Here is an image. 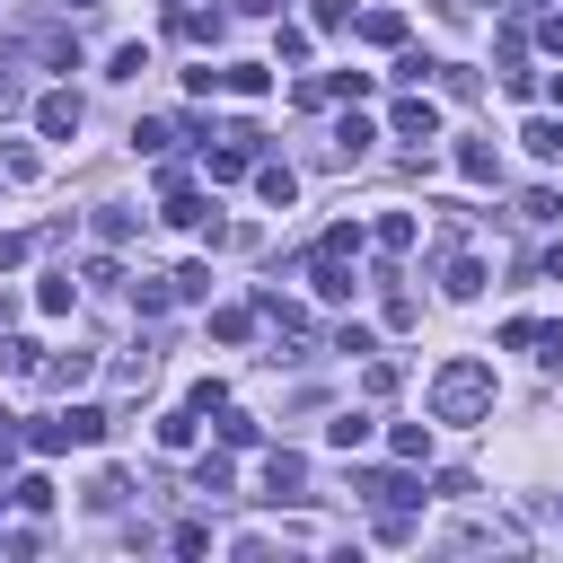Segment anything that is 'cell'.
<instances>
[{
  "label": "cell",
  "instance_id": "cell-16",
  "mask_svg": "<svg viewBox=\"0 0 563 563\" xmlns=\"http://www.w3.org/2000/svg\"><path fill=\"white\" fill-rule=\"evenodd\" d=\"M246 176H255V194H264V202H282V211H290V194H299V176H290V167H246Z\"/></svg>",
  "mask_w": 563,
  "mask_h": 563
},
{
  "label": "cell",
  "instance_id": "cell-27",
  "mask_svg": "<svg viewBox=\"0 0 563 563\" xmlns=\"http://www.w3.org/2000/svg\"><path fill=\"white\" fill-rule=\"evenodd\" d=\"M325 440H334V449H361V440H369V413H334Z\"/></svg>",
  "mask_w": 563,
  "mask_h": 563
},
{
  "label": "cell",
  "instance_id": "cell-2",
  "mask_svg": "<svg viewBox=\"0 0 563 563\" xmlns=\"http://www.w3.org/2000/svg\"><path fill=\"white\" fill-rule=\"evenodd\" d=\"M97 440H106V413H97V405H70L62 422H35V431H26L35 457H53V449H97Z\"/></svg>",
  "mask_w": 563,
  "mask_h": 563
},
{
  "label": "cell",
  "instance_id": "cell-18",
  "mask_svg": "<svg viewBox=\"0 0 563 563\" xmlns=\"http://www.w3.org/2000/svg\"><path fill=\"white\" fill-rule=\"evenodd\" d=\"M369 141H378V132H369V123H361V114H343V123H334V158H361V150H369Z\"/></svg>",
  "mask_w": 563,
  "mask_h": 563
},
{
  "label": "cell",
  "instance_id": "cell-29",
  "mask_svg": "<svg viewBox=\"0 0 563 563\" xmlns=\"http://www.w3.org/2000/svg\"><path fill=\"white\" fill-rule=\"evenodd\" d=\"M9 501H18V510H53V484H44V475H18Z\"/></svg>",
  "mask_w": 563,
  "mask_h": 563
},
{
  "label": "cell",
  "instance_id": "cell-19",
  "mask_svg": "<svg viewBox=\"0 0 563 563\" xmlns=\"http://www.w3.org/2000/svg\"><path fill=\"white\" fill-rule=\"evenodd\" d=\"M369 238H378V246H387V255H405V246H413V211H387V220H378V229H369Z\"/></svg>",
  "mask_w": 563,
  "mask_h": 563
},
{
  "label": "cell",
  "instance_id": "cell-26",
  "mask_svg": "<svg viewBox=\"0 0 563 563\" xmlns=\"http://www.w3.org/2000/svg\"><path fill=\"white\" fill-rule=\"evenodd\" d=\"M35 378H53V387H79V378H88V352H62V361H44Z\"/></svg>",
  "mask_w": 563,
  "mask_h": 563
},
{
  "label": "cell",
  "instance_id": "cell-24",
  "mask_svg": "<svg viewBox=\"0 0 563 563\" xmlns=\"http://www.w3.org/2000/svg\"><path fill=\"white\" fill-rule=\"evenodd\" d=\"M132 308H141V317H167L176 290H167V282H132Z\"/></svg>",
  "mask_w": 563,
  "mask_h": 563
},
{
  "label": "cell",
  "instance_id": "cell-33",
  "mask_svg": "<svg viewBox=\"0 0 563 563\" xmlns=\"http://www.w3.org/2000/svg\"><path fill=\"white\" fill-rule=\"evenodd\" d=\"M537 334H545L537 317H510V325H501V343H510V352H537Z\"/></svg>",
  "mask_w": 563,
  "mask_h": 563
},
{
  "label": "cell",
  "instance_id": "cell-3",
  "mask_svg": "<svg viewBox=\"0 0 563 563\" xmlns=\"http://www.w3.org/2000/svg\"><path fill=\"white\" fill-rule=\"evenodd\" d=\"M352 493H361L369 510H413V501H422V484H413L405 466H378V475H352Z\"/></svg>",
  "mask_w": 563,
  "mask_h": 563
},
{
  "label": "cell",
  "instance_id": "cell-36",
  "mask_svg": "<svg viewBox=\"0 0 563 563\" xmlns=\"http://www.w3.org/2000/svg\"><path fill=\"white\" fill-rule=\"evenodd\" d=\"M537 35H545V44H554V53H563V9H554V18H545V26H537Z\"/></svg>",
  "mask_w": 563,
  "mask_h": 563
},
{
  "label": "cell",
  "instance_id": "cell-4",
  "mask_svg": "<svg viewBox=\"0 0 563 563\" xmlns=\"http://www.w3.org/2000/svg\"><path fill=\"white\" fill-rule=\"evenodd\" d=\"M387 123H396V141H413V150H422V141L440 132V106H431V97H396V106H387Z\"/></svg>",
  "mask_w": 563,
  "mask_h": 563
},
{
  "label": "cell",
  "instance_id": "cell-34",
  "mask_svg": "<svg viewBox=\"0 0 563 563\" xmlns=\"http://www.w3.org/2000/svg\"><path fill=\"white\" fill-rule=\"evenodd\" d=\"M26 246H35V238H0V273H18V264H26Z\"/></svg>",
  "mask_w": 563,
  "mask_h": 563
},
{
  "label": "cell",
  "instance_id": "cell-21",
  "mask_svg": "<svg viewBox=\"0 0 563 563\" xmlns=\"http://www.w3.org/2000/svg\"><path fill=\"white\" fill-rule=\"evenodd\" d=\"M457 176H466V185H493V150L466 141V150H457Z\"/></svg>",
  "mask_w": 563,
  "mask_h": 563
},
{
  "label": "cell",
  "instance_id": "cell-30",
  "mask_svg": "<svg viewBox=\"0 0 563 563\" xmlns=\"http://www.w3.org/2000/svg\"><path fill=\"white\" fill-rule=\"evenodd\" d=\"M167 141H176L167 123H132V150H141V158H167Z\"/></svg>",
  "mask_w": 563,
  "mask_h": 563
},
{
  "label": "cell",
  "instance_id": "cell-22",
  "mask_svg": "<svg viewBox=\"0 0 563 563\" xmlns=\"http://www.w3.org/2000/svg\"><path fill=\"white\" fill-rule=\"evenodd\" d=\"M475 290H484V264L457 255V264H449V299H475Z\"/></svg>",
  "mask_w": 563,
  "mask_h": 563
},
{
  "label": "cell",
  "instance_id": "cell-17",
  "mask_svg": "<svg viewBox=\"0 0 563 563\" xmlns=\"http://www.w3.org/2000/svg\"><path fill=\"white\" fill-rule=\"evenodd\" d=\"M519 141H528V158H563V123H554V114H537Z\"/></svg>",
  "mask_w": 563,
  "mask_h": 563
},
{
  "label": "cell",
  "instance_id": "cell-1",
  "mask_svg": "<svg viewBox=\"0 0 563 563\" xmlns=\"http://www.w3.org/2000/svg\"><path fill=\"white\" fill-rule=\"evenodd\" d=\"M431 422H493V361L457 352L431 369Z\"/></svg>",
  "mask_w": 563,
  "mask_h": 563
},
{
  "label": "cell",
  "instance_id": "cell-20",
  "mask_svg": "<svg viewBox=\"0 0 563 563\" xmlns=\"http://www.w3.org/2000/svg\"><path fill=\"white\" fill-rule=\"evenodd\" d=\"M220 449H255V413H238V405H220Z\"/></svg>",
  "mask_w": 563,
  "mask_h": 563
},
{
  "label": "cell",
  "instance_id": "cell-10",
  "mask_svg": "<svg viewBox=\"0 0 563 563\" xmlns=\"http://www.w3.org/2000/svg\"><path fill=\"white\" fill-rule=\"evenodd\" d=\"M220 88H229V97H264V88H273V62H229Z\"/></svg>",
  "mask_w": 563,
  "mask_h": 563
},
{
  "label": "cell",
  "instance_id": "cell-35",
  "mask_svg": "<svg viewBox=\"0 0 563 563\" xmlns=\"http://www.w3.org/2000/svg\"><path fill=\"white\" fill-rule=\"evenodd\" d=\"M537 264H545V282H563V246H545V255H537Z\"/></svg>",
  "mask_w": 563,
  "mask_h": 563
},
{
  "label": "cell",
  "instance_id": "cell-32",
  "mask_svg": "<svg viewBox=\"0 0 563 563\" xmlns=\"http://www.w3.org/2000/svg\"><path fill=\"white\" fill-rule=\"evenodd\" d=\"M97 238H106V246H123V238H132V211H114V202H106V211H97Z\"/></svg>",
  "mask_w": 563,
  "mask_h": 563
},
{
  "label": "cell",
  "instance_id": "cell-15",
  "mask_svg": "<svg viewBox=\"0 0 563 563\" xmlns=\"http://www.w3.org/2000/svg\"><path fill=\"white\" fill-rule=\"evenodd\" d=\"M361 35H369V44H387V53H396V44H405V18H396V9H361Z\"/></svg>",
  "mask_w": 563,
  "mask_h": 563
},
{
  "label": "cell",
  "instance_id": "cell-13",
  "mask_svg": "<svg viewBox=\"0 0 563 563\" xmlns=\"http://www.w3.org/2000/svg\"><path fill=\"white\" fill-rule=\"evenodd\" d=\"M387 449H396L405 466H422V457H431V422H396V431H387Z\"/></svg>",
  "mask_w": 563,
  "mask_h": 563
},
{
  "label": "cell",
  "instance_id": "cell-7",
  "mask_svg": "<svg viewBox=\"0 0 563 563\" xmlns=\"http://www.w3.org/2000/svg\"><path fill=\"white\" fill-rule=\"evenodd\" d=\"M194 440H202V413H194V405L158 413V449H167V457H194Z\"/></svg>",
  "mask_w": 563,
  "mask_h": 563
},
{
  "label": "cell",
  "instance_id": "cell-38",
  "mask_svg": "<svg viewBox=\"0 0 563 563\" xmlns=\"http://www.w3.org/2000/svg\"><path fill=\"white\" fill-rule=\"evenodd\" d=\"M70 9H97V0H70Z\"/></svg>",
  "mask_w": 563,
  "mask_h": 563
},
{
  "label": "cell",
  "instance_id": "cell-9",
  "mask_svg": "<svg viewBox=\"0 0 563 563\" xmlns=\"http://www.w3.org/2000/svg\"><path fill=\"white\" fill-rule=\"evenodd\" d=\"M202 167H211V185H238V176L255 167V150H246V141H229V150H211V141H202Z\"/></svg>",
  "mask_w": 563,
  "mask_h": 563
},
{
  "label": "cell",
  "instance_id": "cell-5",
  "mask_svg": "<svg viewBox=\"0 0 563 563\" xmlns=\"http://www.w3.org/2000/svg\"><path fill=\"white\" fill-rule=\"evenodd\" d=\"M35 132H44V141H79V97H70V88H53V97L35 106Z\"/></svg>",
  "mask_w": 563,
  "mask_h": 563
},
{
  "label": "cell",
  "instance_id": "cell-12",
  "mask_svg": "<svg viewBox=\"0 0 563 563\" xmlns=\"http://www.w3.org/2000/svg\"><path fill=\"white\" fill-rule=\"evenodd\" d=\"M70 299H79L70 273H44V282H35V308H44V317H70Z\"/></svg>",
  "mask_w": 563,
  "mask_h": 563
},
{
  "label": "cell",
  "instance_id": "cell-31",
  "mask_svg": "<svg viewBox=\"0 0 563 563\" xmlns=\"http://www.w3.org/2000/svg\"><path fill=\"white\" fill-rule=\"evenodd\" d=\"M378 545H413V510H378Z\"/></svg>",
  "mask_w": 563,
  "mask_h": 563
},
{
  "label": "cell",
  "instance_id": "cell-11",
  "mask_svg": "<svg viewBox=\"0 0 563 563\" xmlns=\"http://www.w3.org/2000/svg\"><path fill=\"white\" fill-rule=\"evenodd\" d=\"M0 369H9V378H35V369H44V343H26V334H0Z\"/></svg>",
  "mask_w": 563,
  "mask_h": 563
},
{
  "label": "cell",
  "instance_id": "cell-23",
  "mask_svg": "<svg viewBox=\"0 0 563 563\" xmlns=\"http://www.w3.org/2000/svg\"><path fill=\"white\" fill-rule=\"evenodd\" d=\"M167 290H176V299H211V264H185V273H167Z\"/></svg>",
  "mask_w": 563,
  "mask_h": 563
},
{
  "label": "cell",
  "instance_id": "cell-6",
  "mask_svg": "<svg viewBox=\"0 0 563 563\" xmlns=\"http://www.w3.org/2000/svg\"><path fill=\"white\" fill-rule=\"evenodd\" d=\"M308 290H317V299H352V264H343L334 246H317V255H308Z\"/></svg>",
  "mask_w": 563,
  "mask_h": 563
},
{
  "label": "cell",
  "instance_id": "cell-25",
  "mask_svg": "<svg viewBox=\"0 0 563 563\" xmlns=\"http://www.w3.org/2000/svg\"><path fill=\"white\" fill-rule=\"evenodd\" d=\"M211 334H220V343H246V334H255V308H220Z\"/></svg>",
  "mask_w": 563,
  "mask_h": 563
},
{
  "label": "cell",
  "instance_id": "cell-14",
  "mask_svg": "<svg viewBox=\"0 0 563 563\" xmlns=\"http://www.w3.org/2000/svg\"><path fill=\"white\" fill-rule=\"evenodd\" d=\"M167 26H176V35H185V44H220V18H211V9H176V18H167Z\"/></svg>",
  "mask_w": 563,
  "mask_h": 563
},
{
  "label": "cell",
  "instance_id": "cell-8",
  "mask_svg": "<svg viewBox=\"0 0 563 563\" xmlns=\"http://www.w3.org/2000/svg\"><path fill=\"white\" fill-rule=\"evenodd\" d=\"M299 484H308V457H299V449H273V457H264V493L282 501V493H299Z\"/></svg>",
  "mask_w": 563,
  "mask_h": 563
},
{
  "label": "cell",
  "instance_id": "cell-37",
  "mask_svg": "<svg viewBox=\"0 0 563 563\" xmlns=\"http://www.w3.org/2000/svg\"><path fill=\"white\" fill-rule=\"evenodd\" d=\"M545 97H554V106H563V70H554V79H545Z\"/></svg>",
  "mask_w": 563,
  "mask_h": 563
},
{
  "label": "cell",
  "instance_id": "cell-28",
  "mask_svg": "<svg viewBox=\"0 0 563 563\" xmlns=\"http://www.w3.org/2000/svg\"><path fill=\"white\" fill-rule=\"evenodd\" d=\"M238 475H229V457H194V493H229Z\"/></svg>",
  "mask_w": 563,
  "mask_h": 563
}]
</instances>
